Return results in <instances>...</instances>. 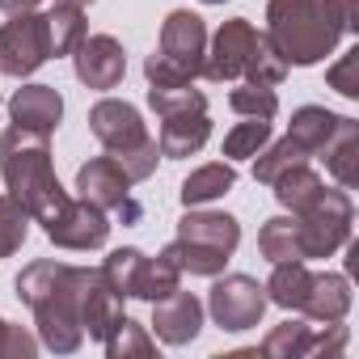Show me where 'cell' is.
I'll return each mask as SVG.
<instances>
[{
  "label": "cell",
  "instance_id": "1",
  "mask_svg": "<svg viewBox=\"0 0 359 359\" xmlns=\"http://www.w3.org/2000/svg\"><path fill=\"white\" fill-rule=\"evenodd\" d=\"M0 177H5V195H13L34 224H47L64 203L68 191L60 187L55 165H51V140L9 127L0 135Z\"/></svg>",
  "mask_w": 359,
  "mask_h": 359
},
{
  "label": "cell",
  "instance_id": "2",
  "mask_svg": "<svg viewBox=\"0 0 359 359\" xmlns=\"http://www.w3.org/2000/svg\"><path fill=\"white\" fill-rule=\"evenodd\" d=\"M262 34L287 68H313L342 43V22L330 0H266Z\"/></svg>",
  "mask_w": 359,
  "mask_h": 359
},
{
  "label": "cell",
  "instance_id": "3",
  "mask_svg": "<svg viewBox=\"0 0 359 359\" xmlns=\"http://www.w3.org/2000/svg\"><path fill=\"white\" fill-rule=\"evenodd\" d=\"M208 55V22L191 9H173L161 22L156 51L144 60L148 85H195Z\"/></svg>",
  "mask_w": 359,
  "mask_h": 359
},
{
  "label": "cell",
  "instance_id": "4",
  "mask_svg": "<svg viewBox=\"0 0 359 359\" xmlns=\"http://www.w3.org/2000/svg\"><path fill=\"white\" fill-rule=\"evenodd\" d=\"M351 224H355V203H351V191L342 187H325L321 199L296 216V229H300V258L313 262V258H334L342 245H351Z\"/></svg>",
  "mask_w": 359,
  "mask_h": 359
},
{
  "label": "cell",
  "instance_id": "5",
  "mask_svg": "<svg viewBox=\"0 0 359 359\" xmlns=\"http://www.w3.org/2000/svg\"><path fill=\"white\" fill-rule=\"evenodd\" d=\"M30 313H34V334H39L43 351L76 355L85 346V325H81V313H76V266L68 271L64 287L51 292L47 300L30 304Z\"/></svg>",
  "mask_w": 359,
  "mask_h": 359
},
{
  "label": "cell",
  "instance_id": "6",
  "mask_svg": "<svg viewBox=\"0 0 359 359\" xmlns=\"http://www.w3.org/2000/svg\"><path fill=\"white\" fill-rule=\"evenodd\" d=\"M203 309L212 313V321H216L224 334H245V330L262 325L266 287H262L254 275H216V283H212Z\"/></svg>",
  "mask_w": 359,
  "mask_h": 359
},
{
  "label": "cell",
  "instance_id": "7",
  "mask_svg": "<svg viewBox=\"0 0 359 359\" xmlns=\"http://www.w3.org/2000/svg\"><path fill=\"white\" fill-rule=\"evenodd\" d=\"M76 199L102 208L106 216L118 212L123 220H140V203L131 199V177L123 173V165L110 152H102L76 169Z\"/></svg>",
  "mask_w": 359,
  "mask_h": 359
},
{
  "label": "cell",
  "instance_id": "8",
  "mask_svg": "<svg viewBox=\"0 0 359 359\" xmlns=\"http://www.w3.org/2000/svg\"><path fill=\"white\" fill-rule=\"evenodd\" d=\"M47 30H43V13H18L0 26V76L13 81H30L43 64H47Z\"/></svg>",
  "mask_w": 359,
  "mask_h": 359
},
{
  "label": "cell",
  "instance_id": "9",
  "mask_svg": "<svg viewBox=\"0 0 359 359\" xmlns=\"http://www.w3.org/2000/svg\"><path fill=\"white\" fill-rule=\"evenodd\" d=\"M254 43H258V26L245 22V18H229V22L208 39V55H203V72H199V76H208L212 85H233V81H241Z\"/></svg>",
  "mask_w": 359,
  "mask_h": 359
},
{
  "label": "cell",
  "instance_id": "10",
  "mask_svg": "<svg viewBox=\"0 0 359 359\" xmlns=\"http://www.w3.org/2000/svg\"><path fill=\"white\" fill-rule=\"evenodd\" d=\"M43 233H47V241L51 245H60V250H102L106 245V237H110V216L102 212V208H93V203H85V199H68L47 224H43Z\"/></svg>",
  "mask_w": 359,
  "mask_h": 359
},
{
  "label": "cell",
  "instance_id": "11",
  "mask_svg": "<svg viewBox=\"0 0 359 359\" xmlns=\"http://www.w3.org/2000/svg\"><path fill=\"white\" fill-rule=\"evenodd\" d=\"M72 72L85 89H118L127 76V51L114 34H85L72 51Z\"/></svg>",
  "mask_w": 359,
  "mask_h": 359
},
{
  "label": "cell",
  "instance_id": "12",
  "mask_svg": "<svg viewBox=\"0 0 359 359\" xmlns=\"http://www.w3.org/2000/svg\"><path fill=\"white\" fill-rule=\"evenodd\" d=\"M76 313H81L85 338H93V342H106L110 330L127 317L123 296L110 292V283L102 279L97 266H76Z\"/></svg>",
  "mask_w": 359,
  "mask_h": 359
},
{
  "label": "cell",
  "instance_id": "13",
  "mask_svg": "<svg viewBox=\"0 0 359 359\" xmlns=\"http://www.w3.org/2000/svg\"><path fill=\"white\" fill-rule=\"evenodd\" d=\"M89 131H93V140H97L106 152H127V148H135V144L148 140L144 114H140L131 102H123V97H102V102H93V106H89Z\"/></svg>",
  "mask_w": 359,
  "mask_h": 359
},
{
  "label": "cell",
  "instance_id": "14",
  "mask_svg": "<svg viewBox=\"0 0 359 359\" xmlns=\"http://www.w3.org/2000/svg\"><path fill=\"white\" fill-rule=\"evenodd\" d=\"M203 317H208L203 300L195 292H182V287L152 300V330L165 346H191L203 334Z\"/></svg>",
  "mask_w": 359,
  "mask_h": 359
},
{
  "label": "cell",
  "instance_id": "15",
  "mask_svg": "<svg viewBox=\"0 0 359 359\" xmlns=\"http://www.w3.org/2000/svg\"><path fill=\"white\" fill-rule=\"evenodd\" d=\"M9 118H13V127L51 140V135L60 131V123H64V97H60L55 85L26 81V85L9 97Z\"/></svg>",
  "mask_w": 359,
  "mask_h": 359
},
{
  "label": "cell",
  "instance_id": "16",
  "mask_svg": "<svg viewBox=\"0 0 359 359\" xmlns=\"http://www.w3.org/2000/svg\"><path fill=\"white\" fill-rule=\"evenodd\" d=\"M177 241L208 245L220 254H237L241 245V224L229 212H208V208H187V216L177 220Z\"/></svg>",
  "mask_w": 359,
  "mask_h": 359
},
{
  "label": "cell",
  "instance_id": "17",
  "mask_svg": "<svg viewBox=\"0 0 359 359\" xmlns=\"http://www.w3.org/2000/svg\"><path fill=\"white\" fill-rule=\"evenodd\" d=\"M208 140H212V118H208V110L169 114V118H161V131H156V144H161V156H165V161L199 156Z\"/></svg>",
  "mask_w": 359,
  "mask_h": 359
},
{
  "label": "cell",
  "instance_id": "18",
  "mask_svg": "<svg viewBox=\"0 0 359 359\" xmlns=\"http://www.w3.org/2000/svg\"><path fill=\"white\" fill-rule=\"evenodd\" d=\"M148 266H152V258H148L144 250L118 245V250L106 254V262H102L97 271H102V279L110 283V292H118L123 300H144V296H148Z\"/></svg>",
  "mask_w": 359,
  "mask_h": 359
},
{
  "label": "cell",
  "instance_id": "19",
  "mask_svg": "<svg viewBox=\"0 0 359 359\" xmlns=\"http://www.w3.org/2000/svg\"><path fill=\"white\" fill-rule=\"evenodd\" d=\"M351 300H355L351 279L338 275V271H321L309 283V296L300 304V317H309V321H346Z\"/></svg>",
  "mask_w": 359,
  "mask_h": 359
},
{
  "label": "cell",
  "instance_id": "20",
  "mask_svg": "<svg viewBox=\"0 0 359 359\" xmlns=\"http://www.w3.org/2000/svg\"><path fill=\"white\" fill-rule=\"evenodd\" d=\"M342 118H346V114H334V110H325V106H300V110H292L287 140H292L304 156H321L325 144L338 135Z\"/></svg>",
  "mask_w": 359,
  "mask_h": 359
},
{
  "label": "cell",
  "instance_id": "21",
  "mask_svg": "<svg viewBox=\"0 0 359 359\" xmlns=\"http://www.w3.org/2000/svg\"><path fill=\"white\" fill-rule=\"evenodd\" d=\"M43 30H47V55L51 60H64L89 34V22H85V9L81 5H72V0H55V5L43 13Z\"/></svg>",
  "mask_w": 359,
  "mask_h": 359
},
{
  "label": "cell",
  "instance_id": "22",
  "mask_svg": "<svg viewBox=\"0 0 359 359\" xmlns=\"http://www.w3.org/2000/svg\"><path fill=\"white\" fill-rule=\"evenodd\" d=\"M233 187H237V169H233V161H208V165L191 169V177L182 182L177 199H182V208H208V203L224 199Z\"/></svg>",
  "mask_w": 359,
  "mask_h": 359
},
{
  "label": "cell",
  "instance_id": "23",
  "mask_svg": "<svg viewBox=\"0 0 359 359\" xmlns=\"http://www.w3.org/2000/svg\"><path fill=\"white\" fill-rule=\"evenodd\" d=\"M271 191H275V199H279V208H283V212L300 216V212H309V208L321 199L325 177H321L309 161H300V165H292L287 173H279V177H275Z\"/></svg>",
  "mask_w": 359,
  "mask_h": 359
},
{
  "label": "cell",
  "instance_id": "24",
  "mask_svg": "<svg viewBox=\"0 0 359 359\" xmlns=\"http://www.w3.org/2000/svg\"><path fill=\"white\" fill-rule=\"evenodd\" d=\"M325 169H330V177L342 187V191H355L359 187V123L355 118H342V127H338V135L325 144Z\"/></svg>",
  "mask_w": 359,
  "mask_h": 359
},
{
  "label": "cell",
  "instance_id": "25",
  "mask_svg": "<svg viewBox=\"0 0 359 359\" xmlns=\"http://www.w3.org/2000/svg\"><path fill=\"white\" fill-rule=\"evenodd\" d=\"M309 283H313L309 262H275L271 266V279L262 283L266 287V304H279L287 313H300V304L309 296Z\"/></svg>",
  "mask_w": 359,
  "mask_h": 359
},
{
  "label": "cell",
  "instance_id": "26",
  "mask_svg": "<svg viewBox=\"0 0 359 359\" xmlns=\"http://www.w3.org/2000/svg\"><path fill=\"white\" fill-rule=\"evenodd\" d=\"M258 254L275 266V262H304L300 258V229H296V216H271L262 229H258Z\"/></svg>",
  "mask_w": 359,
  "mask_h": 359
},
{
  "label": "cell",
  "instance_id": "27",
  "mask_svg": "<svg viewBox=\"0 0 359 359\" xmlns=\"http://www.w3.org/2000/svg\"><path fill=\"white\" fill-rule=\"evenodd\" d=\"M68 262H55V258H39V262H30V266H22V275H18V300L30 309V304H39V300H47L51 292H60L64 287V279H68Z\"/></svg>",
  "mask_w": 359,
  "mask_h": 359
},
{
  "label": "cell",
  "instance_id": "28",
  "mask_svg": "<svg viewBox=\"0 0 359 359\" xmlns=\"http://www.w3.org/2000/svg\"><path fill=\"white\" fill-rule=\"evenodd\" d=\"M102 346H106L110 359H152L156 355V338L148 334V325H140L131 317H123Z\"/></svg>",
  "mask_w": 359,
  "mask_h": 359
},
{
  "label": "cell",
  "instance_id": "29",
  "mask_svg": "<svg viewBox=\"0 0 359 359\" xmlns=\"http://www.w3.org/2000/svg\"><path fill=\"white\" fill-rule=\"evenodd\" d=\"M148 110L156 118L187 114V110H208V93L195 85H148Z\"/></svg>",
  "mask_w": 359,
  "mask_h": 359
},
{
  "label": "cell",
  "instance_id": "30",
  "mask_svg": "<svg viewBox=\"0 0 359 359\" xmlns=\"http://www.w3.org/2000/svg\"><path fill=\"white\" fill-rule=\"evenodd\" d=\"M165 250L173 254L177 266H182V275H199V279L224 275V266H229V258H233V254H220V250H208V245H191V241H177V237H173Z\"/></svg>",
  "mask_w": 359,
  "mask_h": 359
},
{
  "label": "cell",
  "instance_id": "31",
  "mask_svg": "<svg viewBox=\"0 0 359 359\" xmlns=\"http://www.w3.org/2000/svg\"><path fill=\"white\" fill-rule=\"evenodd\" d=\"M287 64L279 60V51L266 43V34H258V43H254V51H250V60H245V72H241V81H250V85H266V89H279L283 81H287Z\"/></svg>",
  "mask_w": 359,
  "mask_h": 359
},
{
  "label": "cell",
  "instance_id": "32",
  "mask_svg": "<svg viewBox=\"0 0 359 359\" xmlns=\"http://www.w3.org/2000/svg\"><path fill=\"white\" fill-rule=\"evenodd\" d=\"M266 140H271L266 118H241L224 131V161H254Z\"/></svg>",
  "mask_w": 359,
  "mask_h": 359
},
{
  "label": "cell",
  "instance_id": "33",
  "mask_svg": "<svg viewBox=\"0 0 359 359\" xmlns=\"http://www.w3.org/2000/svg\"><path fill=\"white\" fill-rule=\"evenodd\" d=\"M309 330H313L309 317H287L283 325H275V330L262 338V355H271V359H304Z\"/></svg>",
  "mask_w": 359,
  "mask_h": 359
},
{
  "label": "cell",
  "instance_id": "34",
  "mask_svg": "<svg viewBox=\"0 0 359 359\" xmlns=\"http://www.w3.org/2000/svg\"><path fill=\"white\" fill-rule=\"evenodd\" d=\"M300 161H309V156H304L287 135H283V140H266V144H262V152L254 156V182L271 187L279 173H287V169H292V165H300Z\"/></svg>",
  "mask_w": 359,
  "mask_h": 359
},
{
  "label": "cell",
  "instance_id": "35",
  "mask_svg": "<svg viewBox=\"0 0 359 359\" xmlns=\"http://www.w3.org/2000/svg\"><path fill=\"white\" fill-rule=\"evenodd\" d=\"M30 212L13 199V195H0V262L5 258H13L22 245H26V237H30Z\"/></svg>",
  "mask_w": 359,
  "mask_h": 359
},
{
  "label": "cell",
  "instance_id": "36",
  "mask_svg": "<svg viewBox=\"0 0 359 359\" xmlns=\"http://www.w3.org/2000/svg\"><path fill=\"white\" fill-rule=\"evenodd\" d=\"M229 106H233V114H241V118H275L279 114V93L275 89H266V85H250V81H241L233 93H229Z\"/></svg>",
  "mask_w": 359,
  "mask_h": 359
},
{
  "label": "cell",
  "instance_id": "37",
  "mask_svg": "<svg viewBox=\"0 0 359 359\" xmlns=\"http://www.w3.org/2000/svg\"><path fill=\"white\" fill-rule=\"evenodd\" d=\"M110 156L123 165V173L131 177V187H135V182H148V177L156 173V161H165L156 135H148L144 144H135V148H127V152H110Z\"/></svg>",
  "mask_w": 359,
  "mask_h": 359
},
{
  "label": "cell",
  "instance_id": "38",
  "mask_svg": "<svg viewBox=\"0 0 359 359\" xmlns=\"http://www.w3.org/2000/svg\"><path fill=\"white\" fill-rule=\"evenodd\" d=\"M173 287H182V266L173 262V254L169 250H161L156 258H152V266H148V304L152 300H161V296H169Z\"/></svg>",
  "mask_w": 359,
  "mask_h": 359
},
{
  "label": "cell",
  "instance_id": "39",
  "mask_svg": "<svg viewBox=\"0 0 359 359\" xmlns=\"http://www.w3.org/2000/svg\"><path fill=\"white\" fill-rule=\"evenodd\" d=\"M43 346H39V334L26 330V325H13L0 317V359H34Z\"/></svg>",
  "mask_w": 359,
  "mask_h": 359
},
{
  "label": "cell",
  "instance_id": "40",
  "mask_svg": "<svg viewBox=\"0 0 359 359\" xmlns=\"http://www.w3.org/2000/svg\"><path fill=\"white\" fill-rule=\"evenodd\" d=\"M325 81H330V89H338L342 97H359V47L342 51V60L325 72Z\"/></svg>",
  "mask_w": 359,
  "mask_h": 359
},
{
  "label": "cell",
  "instance_id": "41",
  "mask_svg": "<svg viewBox=\"0 0 359 359\" xmlns=\"http://www.w3.org/2000/svg\"><path fill=\"white\" fill-rule=\"evenodd\" d=\"M338 22H342V34H355L359 30V0H330Z\"/></svg>",
  "mask_w": 359,
  "mask_h": 359
},
{
  "label": "cell",
  "instance_id": "42",
  "mask_svg": "<svg viewBox=\"0 0 359 359\" xmlns=\"http://www.w3.org/2000/svg\"><path fill=\"white\" fill-rule=\"evenodd\" d=\"M39 5H43V0H0V13L18 18V13H34Z\"/></svg>",
  "mask_w": 359,
  "mask_h": 359
},
{
  "label": "cell",
  "instance_id": "43",
  "mask_svg": "<svg viewBox=\"0 0 359 359\" xmlns=\"http://www.w3.org/2000/svg\"><path fill=\"white\" fill-rule=\"evenodd\" d=\"M72 5H81V9H89V5H93V0H72Z\"/></svg>",
  "mask_w": 359,
  "mask_h": 359
},
{
  "label": "cell",
  "instance_id": "44",
  "mask_svg": "<svg viewBox=\"0 0 359 359\" xmlns=\"http://www.w3.org/2000/svg\"><path fill=\"white\" fill-rule=\"evenodd\" d=\"M203 5H224V0H203Z\"/></svg>",
  "mask_w": 359,
  "mask_h": 359
}]
</instances>
